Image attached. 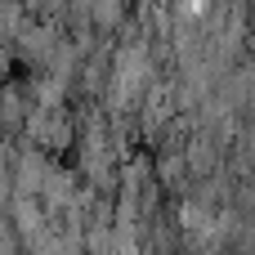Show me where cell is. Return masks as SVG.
Masks as SVG:
<instances>
[{"label": "cell", "mask_w": 255, "mask_h": 255, "mask_svg": "<svg viewBox=\"0 0 255 255\" xmlns=\"http://www.w3.org/2000/svg\"><path fill=\"white\" fill-rule=\"evenodd\" d=\"M40 202H45L49 220H58V215L76 202V175L63 170V166H49V175H45V184H40Z\"/></svg>", "instance_id": "obj_4"}, {"label": "cell", "mask_w": 255, "mask_h": 255, "mask_svg": "<svg viewBox=\"0 0 255 255\" xmlns=\"http://www.w3.org/2000/svg\"><path fill=\"white\" fill-rule=\"evenodd\" d=\"M45 175H49L45 148L31 143V139H18V148H13V193H36V197H40Z\"/></svg>", "instance_id": "obj_3"}, {"label": "cell", "mask_w": 255, "mask_h": 255, "mask_svg": "<svg viewBox=\"0 0 255 255\" xmlns=\"http://www.w3.org/2000/svg\"><path fill=\"white\" fill-rule=\"evenodd\" d=\"M18 139H31V143H40V148L63 152V148L72 143V126H67L63 108H36V103H31L27 126H22V134H18Z\"/></svg>", "instance_id": "obj_2"}, {"label": "cell", "mask_w": 255, "mask_h": 255, "mask_svg": "<svg viewBox=\"0 0 255 255\" xmlns=\"http://www.w3.org/2000/svg\"><path fill=\"white\" fill-rule=\"evenodd\" d=\"M58 40H63V27H58V18H27V27L18 31V58L27 63V67H49V58H54V49H58Z\"/></svg>", "instance_id": "obj_1"}]
</instances>
